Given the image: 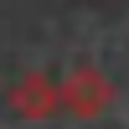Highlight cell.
Instances as JSON below:
<instances>
[{
    "label": "cell",
    "instance_id": "obj_2",
    "mask_svg": "<svg viewBox=\"0 0 129 129\" xmlns=\"http://www.w3.org/2000/svg\"><path fill=\"white\" fill-rule=\"evenodd\" d=\"M10 109L21 114V119H52V114L62 109L57 98V78H47V72H26V78L16 83V93H10Z\"/></svg>",
    "mask_w": 129,
    "mask_h": 129
},
{
    "label": "cell",
    "instance_id": "obj_1",
    "mask_svg": "<svg viewBox=\"0 0 129 129\" xmlns=\"http://www.w3.org/2000/svg\"><path fill=\"white\" fill-rule=\"evenodd\" d=\"M57 98H62V109H67V114L93 119V114L109 109L114 88H109V78H103L98 67H72V72H67V83H57Z\"/></svg>",
    "mask_w": 129,
    "mask_h": 129
}]
</instances>
